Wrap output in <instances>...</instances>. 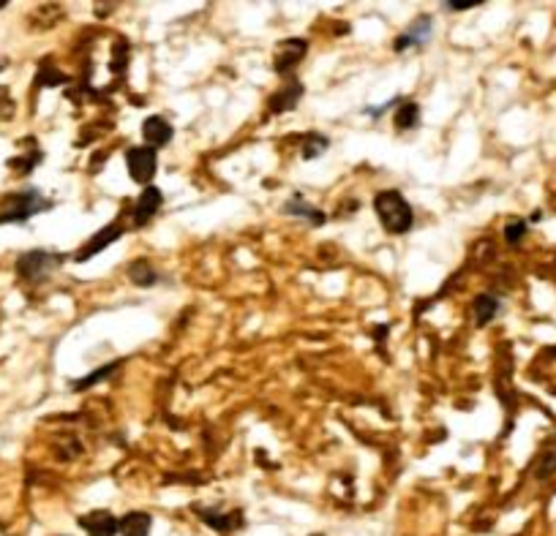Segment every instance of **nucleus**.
<instances>
[{"instance_id":"f257e3e1","label":"nucleus","mask_w":556,"mask_h":536,"mask_svg":"<svg viewBox=\"0 0 556 536\" xmlns=\"http://www.w3.org/2000/svg\"><path fill=\"white\" fill-rule=\"evenodd\" d=\"M374 210H377L384 232L390 234H406L415 227V213H412V205L401 191H379L374 196Z\"/></svg>"},{"instance_id":"f03ea898","label":"nucleus","mask_w":556,"mask_h":536,"mask_svg":"<svg viewBox=\"0 0 556 536\" xmlns=\"http://www.w3.org/2000/svg\"><path fill=\"white\" fill-rule=\"evenodd\" d=\"M52 202H47L39 191H23V194H14L3 202V210H0V224H23L30 216L41 210H50Z\"/></svg>"},{"instance_id":"7ed1b4c3","label":"nucleus","mask_w":556,"mask_h":536,"mask_svg":"<svg viewBox=\"0 0 556 536\" xmlns=\"http://www.w3.org/2000/svg\"><path fill=\"white\" fill-rule=\"evenodd\" d=\"M63 265V254H52V251H28L25 256H20L17 272L23 281L28 283H41Z\"/></svg>"},{"instance_id":"20e7f679","label":"nucleus","mask_w":556,"mask_h":536,"mask_svg":"<svg viewBox=\"0 0 556 536\" xmlns=\"http://www.w3.org/2000/svg\"><path fill=\"white\" fill-rule=\"evenodd\" d=\"M126 169L131 175L134 183L139 186H151V180L156 177L159 169V158H156V150L142 144V148H131L126 153Z\"/></svg>"},{"instance_id":"39448f33","label":"nucleus","mask_w":556,"mask_h":536,"mask_svg":"<svg viewBox=\"0 0 556 536\" xmlns=\"http://www.w3.org/2000/svg\"><path fill=\"white\" fill-rule=\"evenodd\" d=\"M308 41L306 39H285L276 47V61H273V68L276 74H290L298 63L306 58Z\"/></svg>"},{"instance_id":"423d86ee","label":"nucleus","mask_w":556,"mask_h":536,"mask_svg":"<svg viewBox=\"0 0 556 536\" xmlns=\"http://www.w3.org/2000/svg\"><path fill=\"white\" fill-rule=\"evenodd\" d=\"M121 234H123L121 224H106L104 229H99V232H96L93 238H90L88 243H85L83 248L77 251V256H74V259H77V261L93 259L96 254H101V251H104V248H110V245L115 243V240L121 238Z\"/></svg>"},{"instance_id":"0eeeda50","label":"nucleus","mask_w":556,"mask_h":536,"mask_svg":"<svg viewBox=\"0 0 556 536\" xmlns=\"http://www.w3.org/2000/svg\"><path fill=\"white\" fill-rule=\"evenodd\" d=\"M162 202H164L162 191H159L156 186H146L142 194H139L137 205H134V227H146V224L159 213Z\"/></svg>"},{"instance_id":"6e6552de","label":"nucleus","mask_w":556,"mask_h":536,"mask_svg":"<svg viewBox=\"0 0 556 536\" xmlns=\"http://www.w3.org/2000/svg\"><path fill=\"white\" fill-rule=\"evenodd\" d=\"M173 133H175L173 123H169L164 115H151L146 123H142V137H146L148 148H153V150H159V148H164V144L173 142Z\"/></svg>"},{"instance_id":"1a4fd4ad","label":"nucleus","mask_w":556,"mask_h":536,"mask_svg":"<svg viewBox=\"0 0 556 536\" xmlns=\"http://www.w3.org/2000/svg\"><path fill=\"white\" fill-rule=\"evenodd\" d=\"M431 34H434V20L431 17H417L415 23H412V28L406 30L404 36H399L395 39V52H404L406 47H417V44H426V41L431 39Z\"/></svg>"},{"instance_id":"9d476101","label":"nucleus","mask_w":556,"mask_h":536,"mask_svg":"<svg viewBox=\"0 0 556 536\" xmlns=\"http://www.w3.org/2000/svg\"><path fill=\"white\" fill-rule=\"evenodd\" d=\"M79 528L88 531V536H115L117 534V520L110 512H90L79 518Z\"/></svg>"},{"instance_id":"9b49d317","label":"nucleus","mask_w":556,"mask_h":536,"mask_svg":"<svg viewBox=\"0 0 556 536\" xmlns=\"http://www.w3.org/2000/svg\"><path fill=\"white\" fill-rule=\"evenodd\" d=\"M301 99H303V82L292 79V82L287 85L285 90H278V93L273 95L270 104H267V110H270L273 115H281V112L295 110L298 101H301Z\"/></svg>"},{"instance_id":"f8f14e48","label":"nucleus","mask_w":556,"mask_h":536,"mask_svg":"<svg viewBox=\"0 0 556 536\" xmlns=\"http://www.w3.org/2000/svg\"><path fill=\"white\" fill-rule=\"evenodd\" d=\"M153 518L148 512H128L126 518L117 520V534L121 536H151Z\"/></svg>"},{"instance_id":"ddd939ff","label":"nucleus","mask_w":556,"mask_h":536,"mask_svg":"<svg viewBox=\"0 0 556 536\" xmlns=\"http://www.w3.org/2000/svg\"><path fill=\"white\" fill-rule=\"evenodd\" d=\"M285 213H290V216L306 218V221L314 224V227H323V224L328 221V216H325L323 210H317V207L306 205V200H303V196H292V200L285 205Z\"/></svg>"},{"instance_id":"4468645a","label":"nucleus","mask_w":556,"mask_h":536,"mask_svg":"<svg viewBox=\"0 0 556 536\" xmlns=\"http://www.w3.org/2000/svg\"><path fill=\"white\" fill-rule=\"evenodd\" d=\"M472 310H475V324L485 327L496 319V314H500V299L491 297V294H480V297H475Z\"/></svg>"},{"instance_id":"2eb2a0df","label":"nucleus","mask_w":556,"mask_h":536,"mask_svg":"<svg viewBox=\"0 0 556 536\" xmlns=\"http://www.w3.org/2000/svg\"><path fill=\"white\" fill-rule=\"evenodd\" d=\"M393 123L399 131H409V128H415L417 123H420V106H417L415 101H404V104L395 110Z\"/></svg>"},{"instance_id":"dca6fc26","label":"nucleus","mask_w":556,"mask_h":536,"mask_svg":"<svg viewBox=\"0 0 556 536\" xmlns=\"http://www.w3.org/2000/svg\"><path fill=\"white\" fill-rule=\"evenodd\" d=\"M128 278H131V283H137V286H153V283L159 281V272L153 270V265H148V261H134V265L128 267Z\"/></svg>"},{"instance_id":"f3484780","label":"nucleus","mask_w":556,"mask_h":536,"mask_svg":"<svg viewBox=\"0 0 556 536\" xmlns=\"http://www.w3.org/2000/svg\"><path fill=\"white\" fill-rule=\"evenodd\" d=\"M328 137H323V133H306V139H303V158L306 161H314L319 158V155L328 150Z\"/></svg>"},{"instance_id":"a211bd4d","label":"nucleus","mask_w":556,"mask_h":536,"mask_svg":"<svg viewBox=\"0 0 556 536\" xmlns=\"http://www.w3.org/2000/svg\"><path fill=\"white\" fill-rule=\"evenodd\" d=\"M117 368H121V362H110V366H104V368H99V371L90 373L88 379H79V382H74V390H90L93 384L104 382V379L110 377V373H115Z\"/></svg>"},{"instance_id":"6ab92c4d","label":"nucleus","mask_w":556,"mask_h":536,"mask_svg":"<svg viewBox=\"0 0 556 536\" xmlns=\"http://www.w3.org/2000/svg\"><path fill=\"white\" fill-rule=\"evenodd\" d=\"M551 474H556V449L554 452L543 455L538 463V469H534V476H538V480H548Z\"/></svg>"},{"instance_id":"aec40b11","label":"nucleus","mask_w":556,"mask_h":536,"mask_svg":"<svg viewBox=\"0 0 556 536\" xmlns=\"http://www.w3.org/2000/svg\"><path fill=\"white\" fill-rule=\"evenodd\" d=\"M527 221H510L505 227V240L510 245H518L523 240V234H527Z\"/></svg>"},{"instance_id":"412c9836","label":"nucleus","mask_w":556,"mask_h":536,"mask_svg":"<svg viewBox=\"0 0 556 536\" xmlns=\"http://www.w3.org/2000/svg\"><path fill=\"white\" fill-rule=\"evenodd\" d=\"M123 61H128V44H126V41H117V44H115V61H112V72H121Z\"/></svg>"},{"instance_id":"4be33fe9","label":"nucleus","mask_w":556,"mask_h":536,"mask_svg":"<svg viewBox=\"0 0 556 536\" xmlns=\"http://www.w3.org/2000/svg\"><path fill=\"white\" fill-rule=\"evenodd\" d=\"M451 12H467V9H475V7H483L480 0H447L445 3Z\"/></svg>"},{"instance_id":"5701e85b","label":"nucleus","mask_w":556,"mask_h":536,"mask_svg":"<svg viewBox=\"0 0 556 536\" xmlns=\"http://www.w3.org/2000/svg\"><path fill=\"white\" fill-rule=\"evenodd\" d=\"M0 106H9L12 110V101H9V90L0 88Z\"/></svg>"},{"instance_id":"b1692460","label":"nucleus","mask_w":556,"mask_h":536,"mask_svg":"<svg viewBox=\"0 0 556 536\" xmlns=\"http://www.w3.org/2000/svg\"><path fill=\"white\" fill-rule=\"evenodd\" d=\"M3 7H7V0H0V9H3Z\"/></svg>"}]
</instances>
